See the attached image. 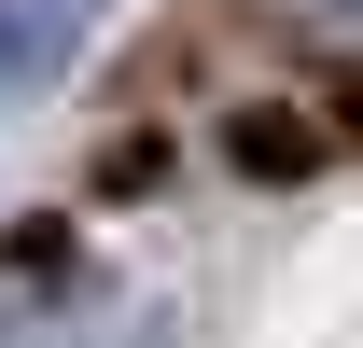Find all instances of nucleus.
<instances>
[{
    "instance_id": "f257e3e1",
    "label": "nucleus",
    "mask_w": 363,
    "mask_h": 348,
    "mask_svg": "<svg viewBox=\"0 0 363 348\" xmlns=\"http://www.w3.org/2000/svg\"><path fill=\"white\" fill-rule=\"evenodd\" d=\"M98 14L112 0H0V112H28V98H56L70 70H84Z\"/></svg>"
},
{
    "instance_id": "f03ea898",
    "label": "nucleus",
    "mask_w": 363,
    "mask_h": 348,
    "mask_svg": "<svg viewBox=\"0 0 363 348\" xmlns=\"http://www.w3.org/2000/svg\"><path fill=\"white\" fill-rule=\"evenodd\" d=\"M321 153H335V126H308V112H238V168L252 181H294V168H321Z\"/></svg>"
},
{
    "instance_id": "7ed1b4c3",
    "label": "nucleus",
    "mask_w": 363,
    "mask_h": 348,
    "mask_svg": "<svg viewBox=\"0 0 363 348\" xmlns=\"http://www.w3.org/2000/svg\"><path fill=\"white\" fill-rule=\"evenodd\" d=\"M279 14H294L308 42H350V0H279Z\"/></svg>"
}]
</instances>
